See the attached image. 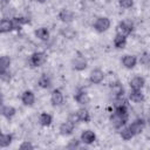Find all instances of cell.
<instances>
[{
  "label": "cell",
  "mask_w": 150,
  "mask_h": 150,
  "mask_svg": "<svg viewBox=\"0 0 150 150\" xmlns=\"http://www.w3.org/2000/svg\"><path fill=\"white\" fill-rule=\"evenodd\" d=\"M148 121H149V124H150V115H149V120Z\"/></svg>",
  "instance_id": "37"
},
{
  "label": "cell",
  "mask_w": 150,
  "mask_h": 150,
  "mask_svg": "<svg viewBox=\"0 0 150 150\" xmlns=\"http://www.w3.org/2000/svg\"><path fill=\"white\" fill-rule=\"evenodd\" d=\"M13 141V136L11 134H1L0 137V146L1 148H6Z\"/></svg>",
  "instance_id": "25"
},
{
  "label": "cell",
  "mask_w": 150,
  "mask_h": 150,
  "mask_svg": "<svg viewBox=\"0 0 150 150\" xmlns=\"http://www.w3.org/2000/svg\"><path fill=\"white\" fill-rule=\"evenodd\" d=\"M79 146H80V141H77V139H71L69 142V144L67 145L68 149H75V148H79Z\"/></svg>",
  "instance_id": "32"
},
{
  "label": "cell",
  "mask_w": 150,
  "mask_h": 150,
  "mask_svg": "<svg viewBox=\"0 0 150 150\" xmlns=\"http://www.w3.org/2000/svg\"><path fill=\"white\" fill-rule=\"evenodd\" d=\"M9 66H11V59L6 55L1 56V59H0V73L8 70Z\"/></svg>",
  "instance_id": "26"
},
{
  "label": "cell",
  "mask_w": 150,
  "mask_h": 150,
  "mask_svg": "<svg viewBox=\"0 0 150 150\" xmlns=\"http://www.w3.org/2000/svg\"><path fill=\"white\" fill-rule=\"evenodd\" d=\"M61 33H62L66 38H68V39H71V38L75 35V32H74V29H73L71 27H66V28H63V29L61 30Z\"/></svg>",
  "instance_id": "29"
},
{
  "label": "cell",
  "mask_w": 150,
  "mask_h": 150,
  "mask_svg": "<svg viewBox=\"0 0 150 150\" xmlns=\"http://www.w3.org/2000/svg\"><path fill=\"white\" fill-rule=\"evenodd\" d=\"M36 1H38V2H45L46 0H36Z\"/></svg>",
  "instance_id": "36"
},
{
  "label": "cell",
  "mask_w": 150,
  "mask_h": 150,
  "mask_svg": "<svg viewBox=\"0 0 150 150\" xmlns=\"http://www.w3.org/2000/svg\"><path fill=\"white\" fill-rule=\"evenodd\" d=\"M74 127H75V123H73V122H70V121L68 120L67 122H64V123H62V124L60 125V132H61L62 135L68 136V135L73 134Z\"/></svg>",
  "instance_id": "15"
},
{
  "label": "cell",
  "mask_w": 150,
  "mask_h": 150,
  "mask_svg": "<svg viewBox=\"0 0 150 150\" xmlns=\"http://www.w3.org/2000/svg\"><path fill=\"white\" fill-rule=\"evenodd\" d=\"M0 77H1L2 81H9V80H11V74H9L8 70L1 71V73H0Z\"/></svg>",
  "instance_id": "34"
},
{
  "label": "cell",
  "mask_w": 150,
  "mask_h": 150,
  "mask_svg": "<svg viewBox=\"0 0 150 150\" xmlns=\"http://www.w3.org/2000/svg\"><path fill=\"white\" fill-rule=\"evenodd\" d=\"M8 1H9V0H1V4H2V6H5V5H6Z\"/></svg>",
  "instance_id": "35"
},
{
  "label": "cell",
  "mask_w": 150,
  "mask_h": 150,
  "mask_svg": "<svg viewBox=\"0 0 150 150\" xmlns=\"http://www.w3.org/2000/svg\"><path fill=\"white\" fill-rule=\"evenodd\" d=\"M129 98L132 101V102H142L144 101V95L141 90H136V89H131L130 93H129Z\"/></svg>",
  "instance_id": "17"
},
{
  "label": "cell",
  "mask_w": 150,
  "mask_h": 150,
  "mask_svg": "<svg viewBox=\"0 0 150 150\" xmlns=\"http://www.w3.org/2000/svg\"><path fill=\"white\" fill-rule=\"evenodd\" d=\"M120 2V6L122 7V8H131L132 7V5H134V0H120L118 1Z\"/></svg>",
  "instance_id": "30"
},
{
  "label": "cell",
  "mask_w": 150,
  "mask_h": 150,
  "mask_svg": "<svg viewBox=\"0 0 150 150\" xmlns=\"http://www.w3.org/2000/svg\"><path fill=\"white\" fill-rule=\"evenodd\" d=\"M59 19L62 21V22H66V23H69V22H71L73 20H74V18H75V15H74V13L71 12V11H69V9H61L60 12H59Z\"/></svg>",
  "instance_id": "9"
},
{
  "label": "cell",
  "mask_w": 150,
  "mask_h": 150,
  "mask_svg": "<svg viewBox=\"0 0 150 150\" xmlns=\"http://www.w3.org/2000/svg\"><path fill=\"white\" fill-rule=\"evenodd\" d=\"M47 61V55L43 52H35L29 57V64L32 67H40Z\"/></svg>",
  "instance_id": "1"
},
{
  "label": "cell",
  "mask_w": 150,
  "mask_h": 150,
  "mask_svg": "<svg viewBox=\"0 0 150 150\" xmlns=\"http://www.w3.org/2000/svg\"><path fill=\"white\" fill-rule=\"evenodd\" d=\"M127 121H128V117L122 116V115H118V114H116L115 111H114V114L110 116V122H111V124L114 125V128H116V129H121V128L127 123Z\"/></svg>",
  "instance_id": "4"
},
{
  "label": "cell",
  "mask_w": 150,
  "mask_h": 150,
  "mask_svg": "<svg viewBox=\"0 0 150 150\" xmlns=\"http://www.w3.org/2000/svg\"><path fill=\"white\" fill-rule=\"evenodd\" d=\"M35 35L38 39H40L42 41H47L49 39V30L45 27H41V28H38L35 30Z\"/></svg>",
  "instance_id": "22"
},
{
  "label": "cell",
  "mask_w": 150,
  "mask_h": 150,
  "mask_svg": "<svg viewBox=\"0 0 150 150\" xmlns=\"http://www.w3.org/2000/svg\"><path fill=\"white\" fill-rule=\"evenodd\" d=\"M130 88L131 89H136V90H141L143 87H144V84H145V80H144V77H142V76H135V77H132L131 80H130Z\"/></svg>",
  "instance_id": "12"
},
{
  "label": "cell",
  "mask_w": 150,
  "mask_h": 150,
  "mask_svg": "<svg viewBox=\"0 0 150 150\" xmlns=\"http://www.w3.org/2000/svg\"><path fill=\"white\" fill-rule=\"evenodd\" d=\"M120 135H121V137H122L123 139H125V141H129V139H131V138L135 136V135L132 134V131L130 130V128H129V127H125V128L121 129Z\"/></svg>",
  "instance_id": "27"
},
{
  "label": "cell",
  "mask_w": 150,
  "mask_h": 150,
  "mask_svg": "<svg viewBox=\"0 0 150 150\" xmlns=\"http://www.w3.org/2000/svg\"><path fill=\"white\" fill-rule=\"evenodd\" d=\"M75 101L79 103V104H88L90 102V98H89V95L86 93V91H79L76 95H75Z\"/></svg>",
  "instance_id": "16"
},
{
  "label": "cell",
  "mask_w": 150,
  "mask_h": 150,
  "mask_svg": "<svg viewBox=\"0 0 150 150\" xmlns=\"http://www.w3.org/2000/svg\"><path fill=\"white\" fill-rule=\"evenodd\" d=\"M15 29V23L13 21V19H6L4 18L0 22V32L1 33H8L11 30Z\"/></svg>",
  "instance_id": "6"
},
{
  "label": "cell",
  "mask_w": 150,
  "mask_h": 150,
  "mask_svg": "<svg viewBox=\"0 0 150 150\" xmlns=\"http://www.w3.org/2000/svg\"><path fill=\"white\" fill-rule=\"evenodd\" d=\"M125 45H127V36L116 34V36L114 38V46L118 49H122L125 47Z\"/></svg>",
  "instance_id": "19"
},
{
  "label": "cell",
  "mask_w": 150,
  "mask_h": 150,
  "mask_svg": "<svg viewBox=\"0 0 150 150\" xmlns=\"http://www.w3.org/2000/svg\"><path fill=\"white\" fill-rule=\"evenodd\" d=\"M32 149H34V145L28 141H25L20 145V150H32Z\"/></svg>",
  "instance_id": "31"
},
{
  "label": "cell",
  "mask_w": 150,
  "mask_h": 150,
  "mask_svg": "<svg viewBox=\"0 0 150 150\" xmlns=\"http://www.w3.org/2000/svg\"><path fill=\"white\" fill-rule=\"evenodd\" d=\"M76 114H77V117L81 122H89L90 121V115H89V111L87 109L81 108L76 111Z\"/></svg>",
  "instance_id": "24"
},
{
  "label": "cell",
  "mask_w": 150,
  "mask_h": 150,
  "mask_svg": "<svg viewBox=\"0 0 150 150\" xmlns=\"http://www.w3.org/2000/svg\"><path fill=\"white\" fill-rule=\"evenodd\" d=\"M144 127H145V122H144L143 118H137V120H135L134 122H131V124L129 125L130 130L132 131V134H134L135 136L138 135V134H141V132L143 131Z\"/></svg>",
  "instance_id": "5"
},
{
  "label": "cell",
  "mask_w": 150,
  "mask_h": 150,
  "mask_svg": "<svg viewBox=\"0 0 150 150\" xmlns=\"http://www.w3.org/2000/svg\"><path fill=\"white\" fill-rule=\"evenodd\" d=\"M89 79H90V82H91V83L98 84V83H101V82L103 81V79H104V73H103L101 69H94V70L90 73Z\"/></svg>",
  "instance_id": "10"
},
{
  "label": "cell",
  "mask_w": 150,
  "mask_h": 150,
  "mask_svg": "<svg viewBox=\"0 0 150 150\" xmlns=\"http://www.w3.org/2000/svg\"><path fill=\"white\" fill-rule=\"evenodd\" d=\"M71 66H73V68H74L75 70H83V69H86V67H87V61H86V59L82 57V56H76L75 59H73Z\"/></svg>",
  "instance_id": "14"
},
{
  "label": "cell",
  "mask_w": 150,
  "mask_h": 150,
  "mask_svg": "<svg viewBox=\"0 0 150 150\" xmlns=\"http://www.w3.org/2000/svg\"><path fill=\"white\" fill-rule=\"evenodd\" d=\"M115 112H116V114H118V115L125 116V117H128V116H129L127 104H117V105H115Z\"/></svg>",
  "instance_id": "28"
},
{
  "label": "cell",
  "mask_w": 150,
  "mask_h": 150,
  "mask_svg": "<svg viewBox=\"0 0 150 150\" xmlns=\"http://www.w3.org/2000/svg\"><path fill=\"white\" fill-rule=\"evenodd\" d=\"M52 122H53V117H52V115H49V114H47V112H42V114H40V116H39V123H40L41 125H43V127H48V125L52 124Z\"/></svg>",
  "instance_id": "21"
},
{
  "label": "cell",
  "mask_w": 150,
  "mask_h": 150,
  "mask_svg": "<svg viewBox=\"0 0 150 150\" xmlns=\"http://www.w3.org/2000/svg\"><path fill=\"white\" fill-rule=\"evenodd\" d=\"M95 139H96V135L91 130H84L81 134V142H83L84 144H91L95 142Z\"/></svg>",
  "instance_id": "11"
},
{
  "label": "cell",
  "mask_w": 150,
  "mask_h": 150,
  "mask_svg": "<svg viewBox=\"0 0 150 150\" xmlns=\"http://www.w3.org/2000/svg\"><path fill=\"white\" fill-rule=\"evenodd\" d=\"M15 112H16V110H15V108L12 107V105H4L2 109H1L2 116L6 117V118H8V120H11V118L15 115Z\"/></svg>",
  "instance_id": "20"
},
{
  "label": "cell",
  "mask_w": 150,
  "mask_h": 150,
  "mask_svg": "<svg viewBox=\"0 0 150 150\" xmlns=\"http://www.w3.org/2000/svg\"><path fill=\"white\" fill-rule=\"evenodd\" d=\"M38 84H39L41 88L47 89V88H49V87H50L52 81H50V79H49V76H48V75L43 74V75H41V76H40V79L38 80Z\"/></svg>",
  "instance_id": "23"
},
{
  "label": "cell",
  "mask_w": 150,
  "mask_h": 150,
  "mask_svg": "<svg viewBox=\"0 0 150 150\" xmlns=\"http://www.w3.org/2000/svg\"><path fill=\"white\" fill-rule=\"evenodd\" d=\"M111 94L115 96V98L123 96V95H124V89H123V86H122L120 82L114 83V84H112V87H111Z\"/></svg>",
  "instance_id": "18"
},
{
  "label": "cell",
  "mask_w": 150,
  "mask_h": 150,
  "mask_svg": "<svg viewBox=\"0 0 150 150\" xmlns=\"http://www.w3.org/2000/svg\"><path fill=\"white\" fill-rule=\"evenodd\" d=\"M122 63L125 68L128 69H132L136 64H137V57L135 55H130V54H127L122 57Z\"/></svg>",
  "instance_id": "8"
},
{
  "label": "cell",
  "mask_w": 150,
  "mask_h": 150,
  "mask_svg": "<svg viewBox=\"0 0 150 150\" xmlns=\"http://www.w3.org/2000/svg\"><path fill=\"white\" fill-rule=\"evenodd\" d=\"M94 28L98 33H103V32H105L110 28V20L105 16H100L94 22Z\"/></svg>",
  "instance_id": "2"
},
{
  "label": "cell",
  "mask_w": 150,
  "mask_h": 150,
  "mask_svg": "<svg viewBox=\"0 0 150 150\" xmlns=\"http://www.w3.org/2000/svg\"><path fill=\"white\" fill-rule=\"evenodd\" d=\"M21 101L25 105H33L34 102H35V95L33 91L30 90H26L22 93V96H21Z\"/></svg>",
  "instance_id": "13"
},
{
  "label": "cell",
  "mask_w": 150,
  "mask_h": 150,
  "mask_svg": "<svg viewBox=\"0 0 150 150\" xmlns=\"http://www.w3.org/2000/svg\"><path fill=\"white\" fill-rule=\"evenodd\" d=\"M63 94L60 89H54L52 91V95H50V101L53 103V105H61L63 103Z\"/></svg>",
  "instance_id": "7"
},
{
  "label": "cell",
  "mask_w": 150,
  "mask_h": 150,
  "mask_svg": "<svg viewBox=\"0 0 150 150\" xmlns=\"http://www.w3.org/2000/svg\"><path fill=\"white\" fill-rule=\"evenodd\" d=\"M131 32H132V23L128 21H122L116 27V34H120L123 36H128Z\"/></svg>",
  "instance_id": "3"
},
{
  "label": "cell",
  "mask_w": 150,
  "mask_h": 150,
  "mask_svg": "<svg viewBox=\"0 0 150 150\" xmlns=\"http://www.w3.org/2000/svg\"><path fill=\"white\" fill-rule=\"evenodd\" d=\"M139 61H141V63H142V64H144V66H146V67H148V66L150 64V56H149L148 54H144V55L141 57V60H139Z\"/></svg>",
  "instance_id": "33"
}]
</instances>
